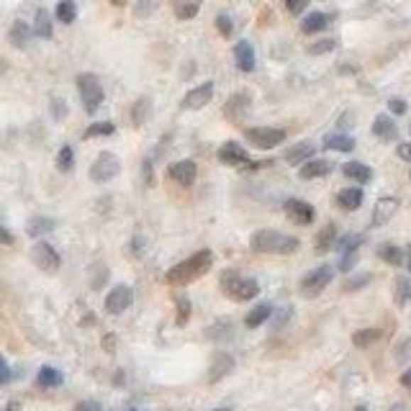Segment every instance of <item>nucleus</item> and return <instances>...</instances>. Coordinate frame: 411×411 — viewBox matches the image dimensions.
I'll list each match as a JSON object with an SVG mask.
<instances>
[{
	"mask_svg": "<svg viewBox=\"0 0 411 411\" xmlns=\"http://www.w3.org/2000/svg\"><path fill=\"white\" fill-rule=\"evenodd\" d=\"M244 139L257 149H275L285 142V131L275 126H252L244 131Z\"/></svg>",
	"mask_w": 411,
	"mask_h": 411,
	"instance_id": "obj_6",
	"label": "nucleus"
},
{
	"mask_svg": "<svg viewBox=\"0 0 411 411\" xmlns=\"http://www.w3.org/2000/svg\"><path fill=\"white\" fill-rule=\"evenodd\" d=\"M75 82H77V93H80L82 108H85L88 114H95V111L101 108L103 98H106L101 80H98V75H93V72H80Z\"/></svg>",
	"mask_w": 411,
	"mask_h": 411,
	"instance_id": "obj_3",
	"label": "nucleus"
},
{
	"mask_svg": "<svg viewBox=\"0 0 411 411\" xmlns=\"http://www.w3.org/2000/svg\"><path fill=\"white\" fill-rule=\"evenodd\" d=\"M0 411H21V404L18 401H8V406H3Z\"/></svg>",
	"mask_w": 411,
	"mask_h": 411,
	"instance_id": "obj_57",
	"label": "nucleus"
},
{
	"mask_svg": "<svg viewBox=\"0 0 411 411\" xmlns=\"http://www.w3.org/2000/svg\"><path fill=\"white\" fill-rule=\"evenodd\" d=\"M131 304H134V290L128 288V285H116L106 296V304L103 306H106V311L111 317H119V314H124Z\"/></svg>",
	"mask_w": 411,
	"mask_h": 411,
	"instance_id": "obj_11",
	"label": "nucleus"
},
{
	"mask_svg": "<svg viewBox=\"0 0 411 411\" xmlns=\"http://www.w3.org/2000/svg\"><path fill=\"white\" fill-rule=\"evenodd\" d=\"M355 411H371V409H368V406H358Z\"/></svg>",
	"mask_w": 411,
	"mask_h": 411,
	"instance_id": "obj_59",
	"label": "nucleus"
},
{
	"mask_svg": "<svg viewBox=\"0 0 411 411\" xmlns=\"http://www.w3.org/2000/svg\"><path fill=\"white\" fill-rule=\"evenodd\" d=\"M142 172H144V182H147V185H152V160H144Z\"/></svg>",
	"mask_w": 411,
	"mask_h": 411,
	"instance_id": "obj_54",
	"label": "nucleus"
},
{
	"mask_svg": "<svg viewBox=\"0 0 411 411\" xmlns=\"http://www.w3.org/2000/svg\"><path fill=\"white\" fill-rule=\"evenodd\" d=\"M250 93L247 90H242V93H234L229 98V103H226V116H229L231 121H242L244 116L250 114Z\"/></svg>",
	"mask_w": 411,
	"mask_h": 411,
	"instance_id": "obj_19",
	"label": "nucleus"
},
{
	"mask_svg": "<svg viewBox=\"0 0 411 411\" xmlns=\"http://www.w3.org/2000/svg\"><path fill=\"white\" fill-rule=\"evenodd\" d=\"M34 34L41 36V39H52L54 36V26H52V16H49L47 8H39L34 16Z\"/></svg>",
	"mask_w": 411,
	"mask_h": 411,
	"instance_id": "obj_32",
	"label": "nucleus"
},
{
	"mask_svg": "<svg viewBox=\"0 0 411 411\" xmlns=\"http://www.w3.org/2000/svg\"><path fill=\"white\" fill-rule=\"evenodd\" d=\"M121 172V162L114 152H101L95 157V162L90 165V180L93 182H108L114 180L116 175Z\"/></svg>",
	"mask_w": 411,
	"mask_h": 411,
	"instance_id": "obj_7",
	"label": "nucleus"
},
{
	"mask_svg": "<svg viewBox=\"0 0 411 411\" xmlns=\"http://www.w3.org/2000/svg\"><path fill=\"white\" fill-rule=\"evenodd\" d=\"M57 168H60L62 172H70V170L75 168V152L70 144H65V147L57 152Z\"/></svg>",
	"mask_w": 411,
	"mask_h": 411,
	"instance_id": "obj_40",
	"label": "nucleus"
},
{
	"mask_svg": "<svg viewBox=\"0 0 411 411\" xmlns=\"http://www.w3.org/2000/svg\"><path fill=\"white\" fill-rule=\"evenodd\" d=\"M75 411H103V406L98 401H80L75 406Z\"/></svg>",
	"mask_w": 411,
	"mask_h": 411,
	"instance_id": "obj_51",
	"label": "nucleus"
},
{
	"mask_svg": "<svg viewBox=\"0 0 411 411\" xmlns=\"http://www.w3.org/2000/svg\"><path fill=\"white\" fill-rule=\"evenodd\" d=\"M13 242H16V236L11 234L6 226H0V244H3V247H11Z\"/></svg>",
	"mask_w": 411,
	"mask_h": 411,
	"instance_id": "obj_53",
	"label": "nucleus"
},
{
	"mask_svg": "<svg viewBox=\"0 0 411 411\" xmlns=\"http://www.w3.org/2000/svg\"><path fill=\"white\" fill-rule=\"evenodd\" d=\"M114 3H121V0H114Z\"/></svg>",
	"mask_w": 411,
	"mask_h": 411,
	"instance_id": "obj_61",
	"label": "nucleus"
},
{
	"mask_svg": "<svg viewBox=\"0 0 411 411\" xmlns=\"http://www.w3.org/2000/svg\"><path fill=\"white\" fill-rule=\"evenodd\" d=\"M327 26H329V16L322 13V11H314V13L304 16V21H301V31L304 34H322Z\"/></svg>",
	"mask_w": 411,
	"mask_h": 411,
	"instance_id": "obj_27",
	"label": "nucleus"
},
{
	"mask_svg": "<svg viewBox=\"0 0 411 411\" xmlns=\"http://www.w3.org/2000/svg\"><path fill=\"white\" fill-rule=\"evenodd\" d=\"M363 201H365L363 188H355V185L352 188H342L337 193V206L344 211H358L363 206Z\"/></svg>",
	"mask_w": 411,
	"mask_h": 411,
	"instance_id": "obj_22",
	"label": "nucleus"
},
{
	"mask_svg": "<svg viewBox=\"0 0 411 411\" xmlns=\"http://www.w3.org/2000/svg\"><path fill=\"white\" fill-rule=\"evenodd\" d=\"M371 280H373V275H371V273H358V275L347 278V280H344V285H342V288L347 290V293H350V290H360V288H365V285L371 283Z\"/></svg>",
	"mask_w": 411,
	"mask_h": 411,
	"instance_id": "obj_43",
	"label": "nucleus"
},
{
	"mask_svg": "<svg viewBox=\"0 0 411 411\" xmlns=\"http://www.w3.org/2000/svg\"><path fill=\"white\" fill-rule=\"evenodd\" d=\"M108 278H111V270H108V265L103 263H93L88 270V280H90V288L93 290H101L103 285L108 283Z\"/></svg>",
	"mask_w": 411,
	"mask_h": 411,
	"instance_id": "obj_33",
	"label": "nucleus"
},
{
	"mask_svg": "<svg viewBox=\"0 0 411 411\" xmlns=\"http://www.w3.org/2000/svg\"><path fill=\"white\" fill-rule=\"evenodd\" d=\"M131 411H139V409H131Z\"/></svg>",
	"mask_w": 411,
	"mask_h": 411,
	"instance_id": "obj_62",
	"label": "nucleus"
},
{
	"mask_svg": "<svg viewBox=\"0 0 411 411\" xmlns=\"http://www.w3.org/2000/svg\"><path fill=\"white\" fill-rule=\"evenodd\" d=\"M331 170H334V165L329 160H317L314 157V160H309L306 165L298 168V177L301 180H317V177H327Z\"/></svg>",
	"mask_w": 411,
	"mask_h": 411,
	"instance_id": "obj_17",
	"label": "nucleus"
},
{
	"mask_svg": "<svg viewBox=\"0 0 411 411\" xmlns=\"http://www.w3.org/2000/svg\"><path fill=\"white\" fill-rule=\"evenodd\" d=\"M334 280V268L331 265H319V268L309 270L304 278H301V293L306 298H317L322 296V290L329 288V283Z\"/></svg>",
	"mask_w": 411,
	"mask_h": 411,
	"instance_id": "obj_5",
	"label": "nucleus"
},
{
	"mask_svg": "<svg viewBox=\"0 0 411 411\" xmlns=\"http://www.w3.org/2000/svg\"><path fill=\"white\" fill-rule=\"evenodd\" d=\"M401 385H406V388H411V368L401 376Z\"/></svg>",
	"mask_w": 411,
	"mask_h": 411,
	"instance_id": "obj_58",
	"label": "nucleus"
},
{
	"mask_svg": "<svg viewBox=\"0 0 411 411\" xmlns=\"http://www.w3.org/2000/svg\"><path fill=\"white\" fill-rule=\"evenodd\" d=\"M175 309H177V317H175V324L177 327H185L190 319V301L188 296H177L175 298Z\"/></svg>",
	"mask_w": 411,
	"mask_h": 411,
	"instance_id": "obj_42",
	"label": "nucleus"
},
{
	"mask_svg": "<svg viewBox=\"0 0 411 411\" xmlns=\"http://www.w3.org/2000/svg\"><path fill=\"white\" fill-rule=\"evenodd\" d=\"M373 134H376L378 139H383V142H393L398 136V126L388 114H380L376 116V121H373Z\"/></svg>",
	"mask_w": 411,
	"mask_h": 411,
	"instance_id": "obj_20",
	"label": "nucleus"
},
{
	"mask_svg": "<svg viewBox=\"0 0 411 411\" xmlns=\"http://www.w3.org/2000/svg\"><path fill=\"white\" fill-rule=\"evenodd\" d=\"M116 131V126L111 121H98V124H90L85 128V139H95V136H111Z\"/></svg>",
	"mask_w": 411,
	"mask_h": 411,
	"instance_id": "obj_39",
	"label": "nucleus"
},
{
	"mask_svg": "<svg viewBox=\"0 0 411 411\" xmlns=\"http://www.w3.org/2000/svg\"><path fill=\"white\" fill-rule=\"evenodd\" d=\"M57 229V221L49 219V216H34V219H28L26 224V234L34 236V239H41V236L52 234Z\"/></svg>",
	"mask_w": 411,
	"mask_h": 411,
	"instance_id": "obj_25",
	"label": "nucleus"
},
{
	"mask_svg": "<svg viewBox=\"0 0 411 411\" xmlns=\"http://www.w3.org/2000/svg\"><path fill=\"white\" fill-rule=\"evenodd\" d=\"M52 116H54V119H57V121L67 116V106H65V101H60V98H54V101H52Z\"/></svg>",
	"mask_w": 411,
	"mask_h": 411,
	"instance_id": "obj_50",
	"label": "nucleus"
},
{
	"mask_svg": "<svg viewBox=\"0 0 411 411\" xmlns=\"http://www.w3.org/2000/svg\"><path fill=\"white\" fill-rule=\"evenodd\" d=\"M324 149H329V152H352L355 149V139L350 134H327L324 136Z\"/></svg>",
	"mask_w": 411,
	"mask_h": 411,
	"instance_id": "obj_28",
	"label": "nucleus"
},
{
	"mask_svg": "<svg viewBox=\"0 0 411 411\" xmlns=\"http://www.w3.org/2000/svg\"><path fill=\"white\" fill-rule=\"evenodd\" d=\"M342 175L347 177V180H355V182H360V185H368V182L373 180V170L368 168V165H363V162H344Z\"/></svg>",
	"mask_w": 411,
	"mask_h": 411,
	"instance_id": "obj_23",
	"label": "nucleus"
},
{
	"mask_svg": "<svg viewBox=\"0 0 411 411\" xmlns=\"http://www.w3.org/2000/svg\"><path fill=\"white\" fill-rule=\"evenodd\" d=\"M409 391H411V388H409Z\"/></svg>",
	"mask_w": 411,
	"mask_h": 411,
	"instance_id": "obj_64",
	"label": "nucleus"
},
{
	"mask_svg": "<svg viewBox=\"0 0 411 411\" xmlns=\"http://www.w3.org/2000/svg\"><path fill=\"white\" fill-rule=\"evenodd\" d=\"M393 301H396V306H406L411 301V280L409 278H396L393 280Z\"/></svg>",
	"mask_w": 411,
	"mask_h": 411,
	"instance_id": "obj_35",
	"label": "nucleus"
},
{
	"mask_svg": "<svg viewBox=\"0 0 411 411\" xmlns=\"http://www.w3.org/2000/svg\"><path fill=\"white\" fill-rule=\"evenodd\" d=\"M309 3H311V0H285V8H288V13L301 16L306 8H309Z\"/></svg>",
	"mask_w": 411,
	"mask_h": 411,
	"instance_id": "obj_47",
	"label": "nucleus"
},
{
	"mask_svg": "<svg viewBox=\"0 0 411 411\" xmlns=\"http://www.w3.org/2000/svg\"><path fill=\"white\" fill-rule=\"evenodd\" d=\"M337 226L334 224H327L322 231L317 234V252L319 255H324V252H329V250H334L337 247Z\"/></svg>",
	"mask_w": 411,
	"mask_h": 411,
	"instance_id": "obj_30",
	"label": "nucleus"
},
{
	"mask_svg": "<svg viewBox=\"0 0 411 411\" xmlns=\"http://www.w3.org/2000/svg\"><path fill=\"white\" fill-rule=\"evenodd\" d=\"M144 250V236H134V242H131V252L134 255H142Z\"/></svg>",
	"mask_w": 411,
	"mask_h": 411,
	"instance_id": "obj_55",
	"label": "nucleus"
},
{
	"mask_svg": "<svg viewBox=\"0 0 411 411\" xmlns=\"http://www.w3.org/2000/svg\"><path fill=\"white\" fill-rule=\"evenodd\" d=\"M31 36H34V28L28 26L26 21H16L13 26H11V31H8V41H11L16 49H26Z\"/></svg>",
	"mask_w": 411,
	"mask_h": 411,
	"instance_id": "obj_24",
	"label": "nucleus"
},
{
	"mask_svg": "<svg viewBox=\"0 0 411 411\" xmlns=\"http://www.w3.org/2000/svg\"><path fill=\"white\" fill-rule=\"evenodd\" d=\"M31 260H34L36 268L44 270V273H57L62 265L60 252L54 250L49 242H36L34 247H31Z\"/></svg>",
	"mask_w": 411,
	"mask_h": 411,
	"instance_id": "obj_8",
	"label": "nucleus"
},
{
	"mask_svg": "<svg viewBox=\"0 0 411 411\" xmlns=\"http://www.w3.org/2000/svg\"><path fill=\"white\" fill-rule=\"evenodd\" d=\"M314 155H317V144L311 142H301V144H293L290 149H285L283 160L288 162V165H306L309 160H314Z\"/></svg>",
	"mask_w": 411,
	"mask_h": 411,
	"instance_id": "obj_18",
	"label": "nucleus"
},
{
	"mask_svg": "<svg viewBox=\"0 0 411 411\" xmlns=\"http://www.w3.org/2000/svg\"><path fill=\"white\" fill-rule=\"evenodd\" d=\"M288 317H290V309H285V311H278V322H275V329H278V327H283V324L288 322Z\"/></svg>",
	"mask_w": 411,
	"mask_h": 411,
	"instance_id": "obj_56",
	"label": "nucleus"
},
{
	"mask_svg": "<svg viewBox=\"0 0 411 411\" xmlns=\"http://www.w3.org/2000/svg\"><path fill=\"white\" fill-rule=\"evenodd\" d=\"M11 378H13V371H11V365L6 363V358L0 355V385H8Z\"/></svg>",
	"mask_w": 411,
	"mask_h": 411,
	"instance_id": "obj_49",
	"label": "nucleus"
},
{
	"mask_svg": "<svg viewBox=\"0 0 411 411\" xmlns=\"http://www.w3.org/2000/svg\"><path fill=\"white\" fill-rule=\"evenodd\" d=\"M355 265H358V252H342V257H339V263H337V270L339 273H350Z\"/></svg>",
	"mask_w": 411,
	"mask_h": 411,
	"instance_id": "obj_45",
	"label": "nucleus"
},
{
	"mask_svg": "<svg viewBox=\"0 0 411 411\" xmlns=\"http://www.w3.org/2000/svg\"><path fill=\"white\" fill-rule=\"evenodd\" d=\"M149 114H152V98H139V101L134 103V108H131V124L134 126H144L149 119Z\"/></svg>",
	"mask_w": 411,
	"mask_h": 411,
	"instance_id": "obj_34",
	"label": "nucleus"
},
{
	"mask_svg": "<svg viewBox=\"0 0 411 411\" xmlns=\"http://www.w3.org/2000/svg\"><path fill=\"white\" fill-rule=\"evenodd\" d=\"M54 16H57V21H62V23H72V21L77 18V6H75V0H60L57 8H54Z\"/></svg>",
	"mask_w": 411,
	"mask_h": 411,
	"instance_id": "obj_36",
	"label": "nucleus"
},
{
	"mask_svg": "<svg viewBox=\"0 0 411 411\" xmlns=\"http://www.w3.org/2000/svg\"><path fill=\"white\" fill-rule=\"evenodd\" d=\"M168 175L172 177V180L177 182V185H182V188H188V185H193L198 177V165L193 160H180V162H172L168 168Z\"/></svg>",
	"mask_w": 411,
	"mask_h": 411,
	"instance_id": "obj_13",
	"label": "nucleus"
},
{
	"mask_svg": "<svg viewBox=\"0 0 411 411\" xmlns=\"http://www.w3.org/2000/svg\"><path fill=\"white\" fill-rule=\"evenodd\" d=\"M378 257H380L383 263L393 265V268H401V265L406 263V252L401 250V247H396V244H380V247H378Z\"/></svg>",
	"mask_w": 411,
	"mask_h": 411,
	"instance_id": "obj_31",
	"label": "nucleus"
},
{
	"mask_svg": "<svg viewBox=\"0 0 411 411\" xmlns=\"http://www.w3.org/2000/svg\"><path fill=\"white\" fill-rule=\"evenodd\" d=\"M298 239L293 234H285V231L278 229H257L250 236V247L252 252H260V255H293L298 250Z\"/></svg>",
	"mask_w": 411,
	"mask_h": 411,
	"instance_id": "obj_2",
	"label": "nucleus"
},
{
	"mask_svg": "<svg viewBox=\"0 0 411 411\" xmlns=\"http://www.w3.org/2000/svg\"><path fill=\"white\" fill-rule=\"evenodd\" d=\"M221 290L231 301H252L260 293V285L252 278H242L236 273H224L221 278Z\"/></svg>",
	"mask_w": 411,
	"mask_h": 411,
	"instance_id": "obj_4",
	"label": "nucleus"
},
{
	"mask_svg": "<svg viewBox=\"0 0 411 411\" xmlns=\"http://www.w3.org/2000/svg\"><path fill=\"white\" fill-rule=\"evenodd\" d=\"M36 383H39L41 388H60V385L65 383V376H62L57 368H52V365H41L39 373H36Z\"/></svg>",
	"mask_w": 411,
	"mask_h": 411,
	"instance_id": "obj_26",
	"label": "nucleus"
},
{
	"mask_svg": "<svg viewBox=\"0 0 411 411\" xmlns=\"http://www.w3.org/2000/svg\"><path fill=\"white\" fill-rule=\"evenodd\" d=\"M380 337H383L380 329H360L352 334V342H355V347H371V344H376Z\"/></svg>",
	"mask_w": 411,
	"mask_h": 411,
	"instance_id": "obj_37",
	"label": "nucleus"
},
{
	"mask_svg": "<svg viewBox=\"0 0 411 411\" xmlns=\"http://www.w3.org/2000/svg\"><path fill=\"white\" fill-rule=\"evenodd\" d=\"M231 371H234V358H231L229 352H216L209 365V383L221 380V378H226Z\"/></svg>",
	"mask_w": 411,
	"mask_h": 411,
	"instance_id": "obj_16",
	"label": "nucleus"
},
{
	"mask_svg": "<svg viewBox=\"0 0 411 411\" xmlns=\"http://www.w3.org/2000/svg\"><path fill=\"white\" fill-rule=\"evenodd\" d=\"M365 236L363 234H344L337 239V250L339 252H358L363 247Z\"/></svg>",
	"mask_w": 411,
	"mask_h": 411,
	"instance_id": "obj_38",
	"label": "nucleus"
},
{
	"mask_svg": "<svg viewBox=\"0 0 411 411\" xmlns=\"http://www.w3.org/2000/svg\"><path fill=\"white\" fill-rule=\"evenodd\" d=\"M211 101H214V82L209 80V82H201L198 88H193L182 98V108H185V111H201V108H206Z\"/></svg>",
	"mask_w": 411,
	"mask_h": 411,
	"instance_id": "obj_12",
	"label": "nucleus"
},
{
	"mask_svg": "<svg viewBox=\"0 0 411 411\" xmlns=\"http://www.w3.org/2000/svg\"><path fill=\"white\" fill-rule=\"evenodd\" d=\"M201 8V0H190V3H175V16L180 21H190L193 16L198 13Z\"/></svg>",
	"mask_w": 411,
	"mask_h": 411,
	"instance_id": "obj_41",
	"label": "nucleus"
},
{
	"mask_svg": "<svg viewBox=\"0 0 411 411\" xmlns=\"http://www.w3.org/2000/svg\"><path fill=\"white\" fill-rule=\"evenodd\" d=\"M234 337V322L231 319H219L206 329V339L209 342H229Z\"/></svg>",
	"mask_w": 411,
	"mask_h": 411,
	"instance_id": "obj_21",
	"label": "nucleus"
},
{
	"mask_svg": "<svg viewBox=\"0 0 411 411\" xmlns=\"http://www.w3.org/2000/svg\"><path fill=\"white\" fill-rule=\"evenodd\" d=\"M270 317H273V304H257L255 309L244 317V327H247V329H257V327H263Z\"/></svg>",
	"mask_w": 411,
	"mask_h": 411,
	"instance_id": "obj_29",
	"label": "nucleus"
},
{
	"mask_svg": "<svg viewBox=\"0 0 411 411\" xmlns=\"http://www.w3.org/2000/svg\"><path fill=\"white\" fill-rule=\"evenodd\" d=\"M214 411H234V409H214Z\"/></svg>",
	"mask_w": 411,
	"mask_h": 411,
	"instance_id": "obj_60",
	"label": "nucleus"
},
{
	"mask_svg": "<svg viewBox=\"0 0 411 411\" xmlns=\"http://www.w3.org/2000/svg\"><path fill=\"white\" fill-rule=\"evenodd\" d=\"M388 111H391L393 116H404L406 111H409V103L401 101V98H391V101H388Z\"/></svg>",
	"mask_w": 411,
	"mask_h": 411,
	"instance_id": "obj_48",
	"label": "nucleus"
},
{
	"mask_svg": "<svg viewBox=\"0 0 411 411\" xmlns=\"http://www.w3.org/2000/svg\"><path fill=\"white\" fill-rule=\"evenodd\" d=\"M216 28H219V34H221V36H231V31H234V23H231V18L226 13H219V16H216Z\"/></svg>",
	"mask_w": 411,
	"mask_h": 411,
	"instance_id": "obj_46",
	"label": "nucleus"
},
{
	"mask_svg": "<svg viewBox=\"0 0 411 411\" xmlns=\"http://www.w3.org/2000/svg\"><path fill=\"white\" fill-rule=\"evenodd\" d=\"M234 62L239 72H252V70L257 67L255 49H252V44L247 39H239L234 44Z\"/></svg>",
	"mask_w": 411,
	"mask_h": 411,
	"instance_id": "obj_15",
	"label": "nucleus"
},
{
	"mask_svg": "<svg viewBox=\"0 0 411 411\" xmlns=\"http://www.w3.org/2000/svg\"><path fill=\"white\" fill-rule=\"evenodd\" d=\"M216 157H219V162L221 165H229V168H250L252 160H250V152L242 147L239 142H226L219 147V152H216Z\"/></svg>",
	"mask_w": 411,
	"mask_h": 411,
	"instance_id": "obj_9",
	"label": "nucleus"
},
{
	"mask_svg": "<svg viewBox=\"0 0 411 411\" xmlns=\"http://www.w3.org/2000/svg\"><path fill=\"white\" fill-rule=\"evenodd\" d=\"M398 211V198L383 196L376 201V209H373V226H385L391 221Z\"/></svg>",
	"mask_w": 411,
	"mask_h": 411,
	"instance_id": "obj_14",
	"label": "nucleus"
},
{
	"mask_svg": "<svg viewBox=\"0 0 411 411\" xmlns=\"http://www.w3.org/2000/svg\"><path fill=\"white\" fill-rule=\"evenodd\" d=\"M283 211L285 216H288L293 224H301V226H309L314 219H317V211H314V206L306 201H301V198H288V201L283 203Z\"/></svg>",
	"mask_w": 411,
	"mask_h": 411,
	"instance_id": "obj_10",
	"label": "nucleus"
},
{
	"mask_svg": "<svg viewBox=\"0 0 411 411\" xmlns=\"http://www.w3.org/2000/svg\"><path fill=\"white\" fill-rule=\"evenodd\" d=\"M337 49V39H322V41H314L309 47V54H314V57H319V54H329Z\"/></svg>",
	"mask_w": 411,
	"mask_h": 411,
	"instance_id": "obj_44",
	"label": "nucleus"
},
{
	"mask_svg": "<svg viewBox=\"0 0 411 411\" xmlns=\"http://www.w3.org/2000/svg\"><path fill=\"white\" fill-rule=\"evenodd\" d=\"M409 131H411V126H409Z\"/></svg>",
	"mask_w": 411,
	"mask_h": 411,
	"instance_id": "obj_63",
	"label": "nucleus"
},
{
	"mask_svg": "<svg viewBox=\"0 0 411 411\" xmlns=\"http://www.w3.org/2000/svg\"><path fill=\"white\" fill-rule=\"evenodd\" d=\"M211 265H214V252L201 250L196 252V255H190L188 260L172 265V268L168 270L165 280H168L170 285H188L193 283V280H198L201 275H206L211 270Z\"/></svg>",
	"mask_w": 411,
	"mask_h": 411,
	"instance_id": "obj_1",
	"label": "nucleus"
},
{
	"mask_svg": "<svg viewBox=\"0 0 411 411\" xmlns=\"http://www.w3.org/2000/svg\"><path fill=\"white\" fill-rule=\"evenodd\" d=\"M396 155L401 157L404 162H411V142H404L396 147Z\"/></svg>",
	"mask_w": 411,
	"mask_h": 411,
	"instance_id": "obj_52",
	"label": "nucleus"
}]
</instances>
